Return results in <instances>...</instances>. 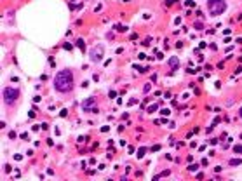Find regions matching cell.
<instances>
[{
  "label": "cell",
  "instance_id": "obj_1",
  "mask_svg": "<svg viewBox=\"0 0 242 181\" xmlns=\"http://www.w3.org/2000/svg\"><path fill=\"white\" fill-rule=\"evenodd\" d=\"M54 85H56V89L61 90V92H68V90H72V87H73L72 72H70V70H61V72L56 75V79H54Z\"/></svg>",
  "mask_w": 242,
  "mask_h": 181
},
{
  "label": "cell",
  "instance_id": "obj_2",
  "mask_svg": "<svg viewBox=\"0 0 242 181\" xmlns=\"http://www.w3.org/2000/svg\"><path fill=\"white\" fill-rule=\"evenodd\" d=\"M225 9H227L225 0H209V11H211V14H214V16L223 14Z\"/></svg>",
  "mask_w": 242,
  "mask_h": 181
},
{
  "label": "cell",
  "instance_id": "obj_3",
  "mask_svg": "<svg viewBox=\"0 0 242 181\" xmlns=\"http://www.w3.org/2000/svg\"><path fill=\"white\" fill-rule=\"evenodd\" d=\"M19 96V90L18 89H11V87H7V89H4V99L7 103H12L16 98Z\"/></svg>",
  "mask_w": 242,
  "mask_h": 181
},
{
  "label": "cell",
  "instance_id": "obj_4",
  "mask_svg": "<svg viewBox=\"0 0 242 181\" xmlns=\"http://www.w3.org/2000/svg\"><path fill=\"white\" fill-rule=\"evenodd\" d=\"M101 52H103V47H101V45H98V47H96V49L91 52L92 59H94V61H99V58H101Z\"/></svg>",
  "mask_w": 242,
  "mask_h": 181
},
{
  "label": "cell",
  "instance_id": "obj_5",
  "mask_svg": "<svg viewBox=\"0 0 242 181\" xmlns=\"http://www.w3.org/2000/svg\"><path fill=\"white\" fill-rule=\"evenodd\" d=\"M169 64H171V66H173V68H178V58H171V61H169Z\"/></svg>",
  "mask_w": 242,
  "mask_h": 181
},
{
  "label": "cell",
  "instance_id": "obj_6",
  "mask_svg": "<svg viewBox=\"0 0 242 181\" xmlns=\"http://www.w3.org/2000/svg\"><path fill=\"white\" fill-rule=\"evenodd\" d=\"M230 166H239V164H242V160H239V158H234V160H230Z\"/></svg>",
  "mask_w": 242,
  "mask_h": 181
},
{
  "label": "cell",
  "instance_id": "obj_7",
  "mask_svg": "<svg viewBox=\"0 0 242 181\" xmlns=\"http://www.w3.org/2000/svg\"><path fill=\"white\" fill-rule=\"evenodd\" d=\"M77 45H79L80 49H84V40H77Z\"/></svg>",
  "mask_w": 242,
  "mask_h": 181
}]
</instances>
